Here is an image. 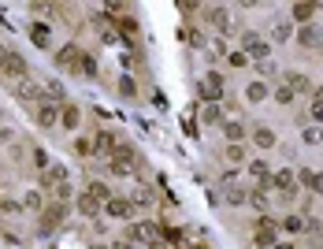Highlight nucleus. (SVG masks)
I'll use <instances>...</instances> for the list:
<instances>
[{
	"label": "nucleus",
	"instance_id": "f257e3e1",
	"mask_svg": "<svg viewBox=\"0 0 323 249\" xmlns=\"http://www.w3.org/2000/svg\"><path fill=\"white\" fill-rule=\"evenodd\" d=\"M0 71L11 74V79H26V74H30V64H26L19 52H8V56H4V64H0Z\"/></svg>",
	"mask_w": 323,
	"mask_h": 249
},
{
	"label": "nucleus",
	"instance_id": "f03ea898",
	"mask_svg": "<svg viewBox=\"0 0 323 249\" xmlns=\"http://www.w3.org/2000/svg\"><path fill=\"white\" fill-rule=\"evenodd\" d=\"M241 49H245V56L264 60V56H268V41L260 37V34H245V37H241Z\"/></svg>",
	"mask_w": 323,
	"mask_h": 249
},
{
	"label": "nucleus",
	"instance_id": "7ed1b4c3",
	"mask_svg": "<svg viewBox=\"0 0 323 249\" xmlns=\"http://www.w3.org/2000/svg\"><path fill=\"white\" fill-rule=\"evenodd\" d=\"M56 119H59V104H56V101H45V104L37 108V127L52 130V127H56Z\"/></svg>",
	"mask_w": 323,
	"mask_h": 249
},
{
	"label": "nucleus",
	"instance_id": "20e7f679",
	"mask_svg": "<svg viewBox=\"0 0 323 249\" xmlns=\"http://www.w3.org/2000/svg\"><path fill=\"white\" fill-rule=\"evenodd\" d=\"M316 11H319V0H297V4H294V23L309 26V19H312Z\"/></svg>",
	"mask_w": 323,
	"mask_h": 249
},
{
	"label": "nucleus",
	"instance_id": "39448f33",
	"mask_svg": "<svg viewBox=\"0 0 323 249\" xmlns=\"http://www.w3.org/2000/svg\"><path fill=\"white\" fill-rule=\"evenodd\" d=\"M297 41L305 45V49H316V45L323 41V30H319V26H301V30H297Z\"/></svg>",
	"mask_w": 323,
	"mask_h": 249
},
{
	"label": "nucleus",
	"instance_id": "423d86ee",
	"mask_svg": "<svg viewBox=\"0 0 323 249\" xmlns=\"http://www.w3.org/2000/svg\"><path fill=\"white\" fill-rule=\"evenodd\" d=\"M104 208H108V216H115V220H130V212H134L130 201H119V197H115V201H108Z\"/></svg>",
	"mask_w": 323,
	"mask_h": 249
},
{
	"label": "nucleus",
	"instance_id": "0eeeda50",
	"mask_svg": "<svg viewBox=\"0 0 323 249\" xmlns=\"http://www.w3.org/2000/svg\"><path fill=\"white\" fill-rule=\"evenodd\" d=\"M256 242H260V245H271V242H275V223H271V220H260V223H256Z\"/></svg>",
	"mask_w": 323,
	"mask_h": 249
},
{
	"label": "nucleus",
	"instance_id": "6e6552de",
	"mask_svg": "<svg viewBox=\"0 0 323 249\" xmlns=\"http://www.w3.org/2000/svg\"><path fill=\"white\" fill-rule=\"evenodd\" d=\"M56 64L59 67H74L78 64V49H74V45H64V49L56 52Z\"/></svg>",
	"mask_w": 323,
	"mask_h": 249
},
{
	"label": "nucleus",
	"instance_id": "1a4fd4ad",
	"mask_svg": "<svg viewBox=\"0 0 323 249\" xmlns=\"http://www.w3.org/2000/svg\"><path fill=\"white\" fill-rule=\"evenodd\" d=\"M19 101H37V104H45V101H49V93H45V89H37V86H23L19 89Z\"/></svg>",
	"mask_w": 323,
	"mask_h": 249
},
{
	"label": "nucleus",
	"instance_id": "9d476101",
	"mask_svg": "<svg viewBox=\"0 0 323 249\" xmlns=\"http://www.w3.org/2000/svg\"><path fill=\"white\" fill-rule=\"evenodd\" d=\"M208 23H212L215 30H230V19H227V8H212V11H208Z\"/></svg>",
	"mask_w": 323,
	"mask_h": 249
},
{
	"label": "nucleus",
	"instance_id": "9b49d317",
	"mask_svg": "<svg viewBox=\"0 0 323 249\" xmlns=\"http://www.w3.org/2000/svg\"><path fill=\"white\" fill-rule=\"evenodd\" d=\"M30 37H34V45L49 49V26H45V23H34V26H30Z\"/></svg>",
	"mask_w": 323,
	"mask_h": 249
},
{
	"label": "nucleus",
	"instance_id": "f8f14e48",
	"mask_svg": "<svg viewBox=\"0 0 323 249\" xmlns=\"http://www.w3.org/2000/svg\"><path fill=\"white\" fill-rule=\"evenodd\" d=\"M253 142H256L260 149H271V145H275V134H271L268 127H256V130H253Z\"/></svg>",
	"mask_w": 323,
	"mask_h": 249
},
{
	"label": "nucleus",
	"instance_id": "ddd939ff",
	"mask_svg": "<svg viewBox=\"0 0 323 249\" xmlns=\"http://www.w3.org/2000/svg\"><path fill=\"white\" fill-rule=\"evenodd\" d=\"M245 97H249L253 104H260V101L268 97V86H264V82H249V89H245Z\"/></svg>",
	"mask_w": 323,
	"mask_h": 249
},
{
	"label": "nucleus",
	"instance_id": "4468645a",
	"mask_svg": "<svg viewBox=\"0 0 323 249\" xmlns=\"http://www.w3.org/2000/svg\"><path fill=\"white\" fill-rule=\"evenodd\" d=\"M74 71H78V74H97V64H93V56L78 52V64H74Z\"/></svg>",
	"mask_w": 323,
	"mask_h": 249
},
{
	"label": "nucleus",
	"instance_id": "2eb2a0df",
	"mask_svg": "<svg viewBox=\"0 0 323 249\" xmlns=\"http://www.w3.org/2000/svg\"><path fill=\"white\" fill-rule=\"evenodd\" d=\"M97 208H100V201H97V197H89V194L78 197V212H82V216H97Z\"/></svg>",
	"mask_w": 323,
	"mask_h": 249
},
{
	"label": "nucleus",
	"instance_id": "dca6fc26",
	"mask_svg": "<svg viewBox=\"0 0 323 249\" xmlns=\"http://www.w3.org/2000/svg\"><path fill=\"white\" fill-rule=\"evenodd\" d=\"M71 149L78 152V157H93V149H97V145L89 142V138H74V142H71Z\"/></svg>",
	"mask_w": 323,
	"mask_h": 249
},
{
	"label": "nucleus",
	"instance_id": "f3484780",
	"mask_svg": "<svg viewBox=\"0 0 323 249\" xmlns=\"http://www.w3.org/2000/svg\"><path fill=\"white\" fill-rule=\"evenodd\" d=\"M275 186H279V190H294V186H297V179H294V171H279V175H275Z\"/></svg>",
	"mask_w": 323,
	"mask_h": 249
},
{
	"label": "nucleus",
	"instance_id": "a211bd4d",
	"mask_svg": "<svg viewBox=\"0 0 323 249\" xmlns=\"http://www.w3.org/2000/svg\"><path fill=\"white\" fill-rule=\"evenodd\" d=\"M59 119H64V127H67V130H74V127H78V108H71V104H67L64 112H59Z\"/></svg>",
	"mask_w": 323,
	"mask_h": 249
},
{
	"label": "nucleus",
	"instance_id": "6ab92c4d",
	"mask_svg": "<svg viewBox=\"0 0 323 249\" xmlns=\"http://www.w3.org/2000/svg\"><path fill=\"white\" fill-rule=\"evenodd\" d=\"M223 134L230 138V142H241V138H245V127H241V123H227Z\"/></svg>",
	"mask_w": 323,
	"mask_h": 249
},
{
	"label": "nucleus",
	"instance_id": "aec40b11",
	"mask_svg": "<svg viewBox=\"0 0 323 249\" xmlns=\"http://www.w3.org/2000/svg\"><path fill=\"white\" fill-rule=\"evenodd\" d=\"M282 231L297 235V231H305V220H301V216H286V220H282Z\"/></svg>",
	"mask_w": 323,
	"mask_h": 249
},
{
	"label": "nucleus",
	"instance_id": "412c9836",
	"mask_svg": "<svg viewBox=\"0 0 323 249\" xmlns=\"http://www.w3.org/2000/svg\"><path fill=\"white\" fill-rule=\"evenodd\" d=\"M59 220H64V208H59V205L56 208H45V231H49L52 223H59Z\"/></svg>",
	"mask_w": 323,
	"mask_h": 249
},
{
	"label": "nucleus",
	"instance_id": "4be33fe9",
	"mask_svg": "<svg viewBox=\"0 0 323 249\" xmlns=\"http://www.w3.org/2000/svg\"><path fill=\"white\" fill-rule=\"evenodd\" d=\"M290 89L294 93H309V79H305V74H290Z\"/></svg>",
	"mask_w": 323,
	"mask_h": 249
},
{
	"label": "nucleus",
	"instance_id": "5701e85b",
	"mask_svg": "<svg viewBox=\"0 0 323 249\" xmlns=\"http://www.w3.org/2000/svg\"><path fill=\"white\" fill-rule=\"evenodd\" d=\"M290 34H294V30H290V23H279V26L271 30V41H286Z\"/></svg>",
	"mask_w": 323,
	"mask_h": 249
},
{
	"label": "nucleus",
	"instance_id": "b1692460",
	"mask_svg": "<svg viewBox=\"0 0 323 249\" xmlns=\"http://www.w3.org/2000/svg\"><path fill=\"white\" fill-rule=\"evenodd\" d=\"M108 194H112V190H108L104 182H93V186H89V197H97V201H108Z\"/></svg>",
	"mask_w": 323,
	"mask_h": 249
},
{
	"label": "nucleus",
	"instance_id": "393cba45",
	"mask_svg": "<svg viewBox=\"0 0 323 249\" xmlns=\"http://www.w3.org/2000/svg\"><path fill=\"white\" fill-rule=\"evenodd\" d=\"M249 201H253V205H256L260 212L268 208V194H264V190H253V194H249Z\"/></svg>",
	"mask_w": 323,
	"mask_h": 249
},
{
	"label": "nucleus",
	"instance_id": "a878e982",
	"mask_svg": "<svg viewBox=\"0 0 323 249\" xmlns=\"http://www.w3.org/2000/svg\"><path fill=\"white\" fill-rule=\"evenodd\" d=\"M249 171H253L256 179H264V186H268V179H271V175H268V164H260V160H256V164H249Z\"/></svg>",
	"mask_w": 323,
	"mask_h": 249
},
{
	"label": "nucleus",
	"instance_id": "bb28decb",
	"mask_svg": "<svg viewBox=\"0 0 323 249\" xmlns=\"http://www.w3.org/2000/svg\"><path fill=\"white\" fill-rule=\"evenodd\" d=\"M275 101H279V104H294V89H290V86H282L279 93H275Z\"/></svg>",
	"mask_w": 323,
	"mask_h": 249
},
{
	"label": "nucleus",
	"instance_id": "cd10ccee",
	"mask_svg": "<svg viewBox=\"0 0 323 249\" xmlns=\"http://www.w3.org/2000/svg\"><path fill=\"white\" fill-rule=\"evenodd\" d=\"M227 160H230V164H238V160H245V152H241V145H234V142H230V149H227Z\"/></svg>",
	"mask_w": 323,
	"mask_h": 249
},
{
	"label": "nucleus",
	"instance_id": "c85d7f7f",
	"mask_svg": "<svg viewBox=\"0 0 323 249\" xmlns=\"http://www.w3.org/2000/svg\"><path fill=\"white\" fill-rule=\"evenodd\" d=\"M97 149H108V152H112V149H115V138H112V134L104 130V134L97 138Z\"/></svg>",
	"mask_w": 323,
	"mask_h": 249
},
{
	"label": "nucleus",
	"instance_id": "c756f323",
	"mask_svg": "<svg viewBox=\"0 0 323 249\" xmlns=\"http://www.w3.org/2000/svg\"><path fill=\"white\" fill-rule=\"evenodd\" d=\"M241 201H249V194H241V190H227V205H241Z\"/></svg>",
	"mask_w": 323,
	"mask_h": 249
},
{
	"label": "nucleus",
	"instance_id": "7c9ffc66",
	"mask_svg": "<svg viewBox=\"0 0 323 249\" xmlns=\"http://www.w3.org/2000/svg\"><path fill=\"white\" fill-rule=\"evenodd\" d=\"M256 71L268 79V74H275V64H271V60H260V64H256Z\"/></svg>",
	"mask_w": 323,
	"mask_h": 249
},
{
	"label": "nucleus",
	"instance_id": "2f4dec72",
	"mask_svg": "<svg viewBox=\"0 0 323 249\" xmlns=\"http://www.w3.org/2000/svg\"><path fill=\"white\" fill-rule=\"evenodd\" d=\"M23 208H41V197H37V194H26V201H23Z\"/></svg>",
	"mask_w": 323,
	"mask_h": 249
},
{
	"label": "nucleus",
	"instance_id": "473e14b6",
	"mask_svg": "<svg viewBox=\"0 0 323 249\" xmlns=\"http://www.w3.org/2000/svg\"><path fill=\"white\" fill-rule=\"evenodd\" d=\"M119 89H123V97H134V93H137V89H134V82H130V79H123V82H119Z\"/></svg>",
	"mask_w": 323,
	"mask_h": 249
},
{
	"label": "nucleus",
	"instance_id": "72a5a7b5",
	"mask_svg": "<svg viewBox=\"0 0 323 249\" xmlns=\"http://www.w3.org/2000/svg\"><path fill=\"white\" fill-rule=\"evenodd\" d=\"M297 182H305V186H316V171H301V175H297Z\"/></svg>",
	"mask_w": 323,
	"mask_h": 249
},
{
	"label": "nucleus",
	"instance_id": "f704fd0d",
	"mask_svg": "<svg viewBox=\"0 0 323 249\" xmlns=\"http://www.w3.org/2000/svg\"><path fill=\"white\" fill-rule=\"evenodd\" d=\"M34 164H37V167L45 171V167H49V157H45V152H41V149H34Z\"/></svg>",
	"mask_w": 323,
	"mask_h": 249
},
{
	"label": "nucleus",
	"instance_id": "c9c22d12",
	"mask_svg": "<svg viewBox=\"0 0 323 249\" xmlns=\"http://www.w3.org/2000/svg\"><path fill=\"white\" fill-rule=\"evenodd\" d=\"M205 119H208V123H215V119H219V108L208 104V108H205Z\"/></svg>",
	"mask_w": 323,
	"mask_h": 249
},
{
	"label": "nucleus",
	"instance_id": "e433bc0d",
	"mask_svg": "<svg viewBox=\"0 0 323 249\" xmlns=\"http://www.w3.org/2000/svg\"><path fill=\"white\" fill-rule=\"evenodd\" d=\"M312 116H316V119L323 123V101H312Z\"/></svg>",
	"mask_w": 323,
	"mask_h": 249
},
{
	"label": "nucleus",
	"instance_id": "4c0bfd02",
	"mask_svg": "<svg viewBox=\"0 0 323 249\" xmlns=\"http://www.w3.org/2000/svg\"><path fill=\"white\" fill-rule=\"evenodd\" d=\"M182 8H186V11H197V8H201V0H182Z\"/></svg>",
	"mask_w": 323,
	"mask_h": 249
},
{
	"label": "nucleus",
	"instance_id": "58836bf2",
	"mask_svg": "<svg viewBox=\"0 0 323 249\" xmlns=\"http://www.w3.org/2000/svg\"><path fill=\"white\" fill-rule=\"evenodd\" d=\"M316 194H323V175H316V186H312Z\"/></svg>",
	"mask_w": 323,
	"mask_h": 249
},
{
	"label": "nucleus",
	"instance_id": "ea45409f",
	"mask_svg": "<svg viewBox=\"0 0 323 249\" xmlns=\"http://www.w3.org/2000/svg\"><path fill=\"white\" fill-rule=\"evenodd\" d=\"M238 4H241V8H253V4H256V0H238Z\"/></svg>",
	"mask_w": 323,
	"mask_h": 249
},
{
	"label": "nucleus",
	"instance_id": "a19ab883",
	"mask_svg": "<svg viewBox=\"0 0 323 249\" xmlns=\"http://www.w3.org/2000/svg\"><path fill=\"white\" fill-rule=\"evenodd\" d=\"M115 249H134V245H130V242H119V245H115Z\"/></svg>",
	"mask_w": 323,
	"mask_h": 249
},
{
	"label": "nucleus",
	"instance_id": "79ce46f5",
	"mask_svg": "<svg viewBox=\"0 0 323 249\" xmlns=\"http://www.w3.org/2000/svg\"><path fill=\"white\" fill-rule=\"evenodd\" d=\"M4 56H8V49H4V45H0V64H4Z\"/></svg>",
	"mask_w": 323,
	"mask_h": 249
},
{
	"label": "nucleus",
	"instance_id": "37998d69",
	"mask_svg": "<svg viewBox=\"0 0 323 249\" xmlns=\"http://www.w3.org/2000/svg\"><path fill=\"white\" fill-rule=\"evenodd\" d=\"M316 101H323V86H319V89H316Z\"/></svg>",
	"mask_w": 323,
	"mask_h": 249
}]
</instances>
